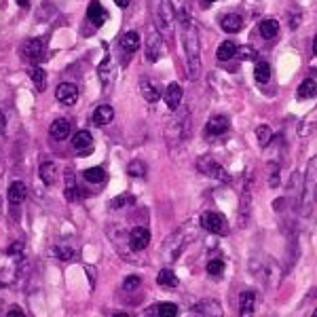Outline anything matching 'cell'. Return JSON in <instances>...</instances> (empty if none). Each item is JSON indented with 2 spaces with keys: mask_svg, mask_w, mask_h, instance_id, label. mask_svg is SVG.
I'll use <instances>...</instances> for the list:
<instances>
[{
  "mask_svg": "<svg viewBox=\"0 0 317 317\" xmlns=\"http://www.w3.org/2000/svg\"><path fill=\"white\" fill-rule=\"evenodd\" d=\"M184 26V51H186V68L190 80H197L201 74V36L199 28L188 13L182 15Z\"/></svg>",
  "mask_w": 317,
  "mask_h": 317,
  "instance_id": "1",
  "label": "cell"
},
{
  "mask_svg": "<svg viewBox=\"0 0 317 317\" xmlns=\"http://www.w3.org/2000/svg\"><path fill=\"white\" fill-rule=\"evenodd\" d=\"M317 203V155L309 161L300 188V216L309 218Z\"/></svg>",
  "mask_w": 317,
  "mask_h": 317,
  "instance_id": "2",
  "label": "cell"
},
{
  "mask_svg": "<svg viewBox=\"0 0 317 317\" xmlns=\"http://www.w3.org/2000/svg\"><path fill=\"white\" fill-rule=\"evenodd\" d=\"M192 239H195V229H192L190 224H184V227H180L176 233L169 235L165 239V243H163V248H161V258L165 262L178 260Z\"/></svg>",
  "mask_w": 317,
  "mask_h": 317,
  "instance_id": "3",
  "label": "cell"
},
{
  "mask_svg": "<svg viewBox=\"0 0 317 317\" xmlns=\"http://www.w3.org/2000/svg\"><path fill=\"white\" fill-rule=\"evenodd\" d=\"M155 19H157V30L163 34H173V24H176V15H173V7L169 0H157L155 7Z\"/></svg>",
  "mask_w": 317,
  "mask_h": 317,
  "instance_id": "4",
  "label": "cell"
},
{
  "mask_svg": "<svg viewBox=\"0 0 317 317\" xmlns=\"http://www.w3.org/2000/svg\"><path fill=\"white\" fill-rule=\"evenodd\" d=\"M250 218H252V178L248 176L241 190V199H239V227L248 229Z\"/></svg>",
  "mask_w": 317,
  "mask_h": 317,
  "instance_id": "5",
  "label": "cell"
},
{
  "mask_svg": "<svg viewBox=\"0 0 317 317\" xmlns=\"http://www.w3.org/2000/svg\"><path fill=\"white\" fill-rule=\"evenodd\" d=\"M201 227L214 235H229V222L218 212H205L201 216Z\"/></svg>",
  "mask_w": 317,
  "mask_h": 317,
  "instance_id": "6",
  "label": "cell"
},
{
  "mask_svg": "<svg viewBox=\"0 0 317 317\" xmlns=\"http://www.w3.org/2000/svg\"><path fill=\"white\" fill-rule=\"evenodd\" d=\"M161 51H163L161 34H159V30L152 26V28H148V34H146V59L155 64V61H159V57H161Z\"/></svg>",
  "mask_w": 317,
  "mask_h": 317,
  "instance_id": "7",
  "label": "cell"
},
{
  "mask_svg": "<svg viewBox=\"0 0 317 317\" xmlns=\"http://www.w3.org/2000/svg\"><path fill=\"white\" fill-rule=\"evenodd\" d=\"M197 167L203 176H209V178H216V180H229V173L224 171V167H220L212 157H201L197 161Z\"/></svg>",
  "mask_w": 317,
  "mask_h": 317,
  "instance_id": "8",
  "label": "cell"
},
{
  "mask_svg": "<svg viewBox=\"0 0 317 317\" xmlns=\"http://www.w3.org/2000/svg\"><path fill=\"white\" fill-rule=\"evenodd\" d=\"M24 57L28 61H32V64L36 66L38 61H43L45 59V40H40V38H30L26 40V45H24Z\"/></svg>",
  "mask_w": 317,
  "mask_h": 317,
  "instance_id": "9",
  "label": "cell"
},
{
  "mask_svg": "<svg viewBox=\"0 0 317 317\" xmlns=\"http://www.w3.org/2000/svg\"><path fill=\"white\" fill-rule=\"evenodd\" d=\"M192 311H195L197 317H222V306L214 298L199 300L195 306H192Z\"/></svg>",
  "mask_w": 317,
  "mask_h": 317,
  "instance_id": "10",
  "label": "cell"
},
{
  "mask_svg": "<svg viewBox=\"0 0 317 317\" xmlns=\"http://www.w3.org/2000/svg\"><path fill=\"white\" fill-rule=\"evenodd\" d=\"M55 97H57L59 104H64V106H74L76 99H78V89H76V85H72V83H61V85H57V89H55Z\"/></svg>",
  "mask_w": 317,
  "mask_h": 317,
  "instance_id": "11",
  "label": "cell"
},
{
  "mask_svg": "<svg viewBox=\"0 0 317 317\" xmlns=\"http://www.w3.org/2000/svg\"><path fill=\"white\" fill-rule=\"evenodd\" d=\"M148 243H150V231H148L146 227H136L134 231H131V235H129V245H131V250H134V252L146 250Z\"/></svg>",
  "mask_w": 317,
  "mask_h": 317,
  "instance_id": "12",
  "label": "cell"
},
{
  "mask_svg": "<svg viewBox=\"0 0 317 317\" xmlns=\"http://www.w3.org/2000/svg\"><path fill=\"white\" fill-rule=\"evenodd\" d=\"M140 91H142V97H144L146 101H150V104L159 101L161 95H163L161 85L157 83V80H150V78H142L140 80Z\"/></svg>",
  "mask_w": 317,
  "mask_h": 317,
  "instance_id": "13",
  "label": "cell"
},
{
  "mask_svg": "<svg viewBox=\"0 0 317 317\" xmlns=\"http://www.w3.org/2000/svg\"><path fill=\"white\" fill-rule=\"evenodd\" d=\"M254 311H256V294L252 290H243L239 294V315L254 317Z\"/></svg>",
  "mask_w": 317,
  "mask_h": 317,
  "instance_id": "14",
  "label": "cell"
},
{
  "mask_svg": "<svg viewBox=\"0 0 317 317\" xmlns=\"http://www.w3.org/2000/svg\"><path fill=\"white\" fill-rule=\"evenodd\" d=\"M163 95H165V104H167V108L171 110V112H176L178 110V106H180V101H182V87L178 85V83H169L167 87H165V91H163Z\"/></svg>",
  "mask_w": 317,
  "mask_h": 317,
  "instance_id": "15",
  "label": "cell"
},
{
  "mask_svg": "<svg viewBox=\"0 0 317 317\" xmlns=\"http://www.w3.org/2000/svg\"><path fill=\"white\" fill-rule=\"evenodd\" d=\"M231 127V121L227 117H222V115H216V117H212L207 121V125H205V131H207V136H222V134H227Z\"/></svg>",
  "mask_w": 317,
  "mask_h": 317,
  "instance_id": "16",
  "label": "cell"
},
{
  "mask_svg": "<svg viewBox=\"0 0 317 317\" xmlns=\"http://www.w3.org/2000/svg\"><path fill=\"white\" fill-rule=\"evenodd\" d=\"M87 19L93 26H101L108 19L106 9L99 5V0H91V3H89V7H87Z\"/></svg>",
  "mask_w": 317,
  "mask_h": 317,
  "instance_id": "17",
  "label": "cell"
},
{
  "mask_svg": "<svg viewBox=\"0 0 317 317\" xmlns=\"http://www.w3.org/2000/svg\"><path fill=\"white\" fill-rule=\"evenodd\" d=\"M180 309L173 302H159L148 309V317H178Z\"/></svg>",
  "mask_w": 317,
  "mask_h": 317,
  "instance_id": "18",
  "label": "cell"
},
{
  "mask_svg": "<svg viewBox=\"0 0 317 317\" xmlns=\"http://www.w3.org/2000/svg\"><path fill=\"white\" fill-rule=\"evenodd\" d=\"M91 146H93V138H91L89 131H87V129L76 131L74 138H72V148H74L76 152H89Z\"/></svg>",
  "mask_w": 317,
  "mask_h": 317,
  "instance_id": "19",
  "label": "cell"
},
{
  "mask_svg": "<svg viewBox=\"0 0 317 317\" xmlns=\"http://www.w3.org/2000/svg\"><path fill=\"white\" fill-rule=\"evenodd\" d=\"M28 195V188H26V184L24 182H11V186H9V201H11V205H19V203H24Z\"/></svg>",
  "mask_w": 317,
  "mask_h": 317,
  "instance_id": "20",
  "label": "cell"
},
{
  "mask_svg": "<svg viewBox=\"0 0 317 317\" xmlns=\"http://www.w3.org/2000/svg\"><path fill=\"white\" fill-rule=\"evenodd\" d=\"M112 119H115V110H112V106H108V104L97 106L95 112H93V123H95L97 127L108 125V123H110Z\"/></svg>",
  "mask_w": 317,
  "mask_h": 317,
  "instance_id": "21",
  "label": "cell"
},
{
  "mask_svg": "<svg viewBox=\"0 0 317 317\" xmlns=\"http://www.w3.org/2000/svg\"><path fill=\"white\" fill-rule=\"evenodd\" d=\"M222 30L224 32H229V34H235V32H239V30L243 28V17L237 15V13H229V15H224L222 17Z\"/></svg>",
  "mask_w": 317,
  "mask_h": 317,
  "instance_id": "22",
  "label": "cell"
},
{
  "mask_svg": "<svg viewBox=\"0 0 317 317\" xmlns=\"http://www.w3.org/2000/svg\"><path fill=\"white\" fill-rule=\"evenodd\" d=\"M142 45V40H140V34L136 32V30H129V32L123 34L121 38V47L127 51V53H136V51L140 49Z\"/></svg>",
  "mask_w": 317,
  "mask_h": 317,
  "instance_id": "23",
  "label": "cell"
},
{
  "mask_svg": "<svg viewBox=\"0 0 317 317\" xmlns=\"http://www.w3.org/2000/svg\"><path fill=\"white\" fill-rule=\"evenodd\" d=\"M70 129H72V125H70L68 119H55L53 125H51V136H53L55 140H66Z\"/></svg>",
  "mask_w": 317,
  "mask_h": 317,
  "instance_id": "24",
  "label": "cell"
},
{
  "mask_svg": "<svg viewBox=\"0 0 317 317\" xmlns=\"http://www.w3.org/2000/svg\"><path fill=\"white\" fill-rule=\"evenodd\" d=\"M258 30H260V36L262 38L271 40V38H275V36L279 34V22H277V19H262Z\"/></svg>",
  "mask_w": 317,
  "mask_h": 317,
  "instance_id": "25",
  "label": "cell"
},
{
  "mask_svg": "<svg viewBox=\"0 0 317 317\" xmlns=\"http://www.w3.org/2000/svg\"><path fill=\"white\" fill-rule=\"evenodd\" d=\"M317 95V83L313 78H304L300 87H298V93H296V97L298 99H313Z\"/></svg>",
  "mask_w": 317,
  "mask_h": 317,
  "instance_id": "26",
  "label": "cell"
},
{
  "mask_svg": "<svg viewBox=\"0 0 317 317\" xmlns=\"http://www.w3.org/2000/svg\"><path fill=\"white\" fill-rule=\"evenodd\" d=\"M157 283L163 285V288H176V285L180 283V279L176 277V273H173L171 269H161L159 275H157Z\"/></svg>",
  "mask_w": 317,
  "mask_h": 317,
  "instance_id": "27",
  "label": "cell"
},
{
  "mask_svg": "<svg viewBox=\"0 0 317 317\" xmlns=\"http://www.w3.org/2000/svg\"><path fill=\"white\" fill-rule=\"evenodd\" d=\"M235 55H237V45H235L233 40H224V43H220V47L216 51V57L220 61H229Z\"/></svg>",
  "mask_w": 317,
  "mask_h": 317,
  "instance_id": "28",
  "label": "cell"
},
{
  "mask_svg": "<svg viewBox=\"0 0 317 317\" xmlns=\"http://www.w3.org/2000/svg\"><path fill=\"white\" fill-rule=\"evenodd\" d=\"M30 80L34 83L36 91H45V87H47V74H45L43 68H38V66L30 68Z\"/></svg>",
  "mask_w": 317,
  "mask_h": 317,
  "instance_id": "29",
  "label": "cell"
},
{
  "mask_svg": "<svg viewBox=\"0 0 317 317\" xmlns=\"http://www.w3.org/2000/svg\"><path fill=\"white\" fill-rule=\"evenodd\" d=\"M254 76H256V80H258L260 85L269 83V80H271V64H269V61L260 59L258 64H256V70H254Z\"/></svg>",
  "mask_w": 317,
  "mask_h": 317,
  "instance_id": "30",
  "label": "cell"
},
{
  "mask_svg": "<svg viewBox=\"0 0 317 317\" xmlns=\"http://www.w3.org/2000/svg\"><path fill=\"white\" fill-rule=\"evenodd\" d=\"M55 176H57V167L55 163H43L40 165V180H43L45 184H53L55 182Z\"/></svg>",
  "mask_w": 317,
  "mask_h": 317,
  "instance_id": "31",
  "label": "cell"
},
{
  "mask_svg": "<svg viewBox=\"0 0 317 317\" xmlns=\"http://www.w3.org/2000/svg\"><path fill=\"white\" fill-rule=\"evenodd\" d=\"M127 205H136V197L129 195V192H123V195H119L117 199L110 201V207L112 209H123V207H127Z\"/></svg>",
  "mask_w": 317,
  "mask_h": 317,
  "instance_id": "32",
  "label": "cell"
},
{
  "mask_svg": "<svg viewBox=\"0 0 317 317\" xmlns=\"http://www.w3.org/2000/svg\"><path fill=\"white\" fill-rule=\"evenodd\" d=\"M83 176H85V180L91 182V184H99V182L106 180V171L101 169V167H89V169H85Z\"/></svg>",
  "mask_w": 317,
  "mask_h": 317,
  "instance_id": "33",
  "label": "cell"
},
{
  "mask_svg": "<svg viewBox=\"0 0 317 317\" xmlns=\"http://www.w3.org/2000/svg\"><path fill=\"white\" fill-rule=\"evenodd\" d=\"M256 138H258V142H260V146L267 148V146L271 144V140H273L271 125H258V127H256Z\"/></svg>",
  "mask_w": 317,
  "mask_h": 317,
  "instance_id": "34",
  "label": "cell"
},
{
  "mask_svg": "<svg viewBox=\"0 0 317 317\" xmlns=\"http://www.w3.org/2000/svg\"><path fill=\"white\" fill-rule=\"evenodd\" d=\"M127 173L131 178H144L146 176V165L140 159H136V161H131L127 165Z\"/></svg>",
  "mask_w": 317,
  "mask_h": 317,
  "instance_id": "35",
  "label": "cell"
},
{
  "mask_svg": "<svg viewBox=\"0 0 317 317\" xmlns=\"http://www.w3.org/2000/svg\"><path fill=\"white\" fill-rule=\"evenodd\" d=\"M237 57L243 61H254V59H258V51L250 45H243V47H237Z\"/></svg>",
  "mask_w": 317,
  "mask_h": 317,
  "instance_id": "36",
  "label": "cell"
},
{
  "mask_svg": "<svg viewBox=\"0 0 317 317\" xmlns=\"http://www.w3.org/2000/svg\"><path fill=\"white\" fill-rule=\"evenodd\" d=\"M55 256H57L59 260L68 262V260L74 258V250L70 248V245H57V248H55Z\"/></svg>",
  "mask_w": 317,
  "mask_h": 317,
  "instance_id": "37",
  "label": "cell"
},
{
  "mask_svg": "<svg viewBox=\"0 0 317 317\" xmlns=\"http://www.w3.org/2000/svg\"><path fill=\"white\" fill-rule=\"evenodd\" d=\"M207 273L209 275H214V277H218V275H222V271H224V260H220V258H212L209 262H207Z\"/></svg>",
  "mask_w": 317,
  "mask_h": 317,
  "instance_id": "38",
  "label": "cell"
},
{
  "mask_svg": "<svg viewBox=\"0 0 317 317\" xmlns=\"http://www.w3.org/2000/svg\"><path fill=\"white\" fill-rule=\"evenodd\" d=\"M140 283H142V279L138 277V275H129V277H125V281H123V290H125V292H134V290L140 288Z\"/></svg>",
  "mask_w": 317,
  "mask_h": 317,
  "instance_id": "39",
  "label": "cell"
},
{
  "mask_svg": "<svg viewBox=\"0 0 317 317\" xmlns=\"http://www.w3.org/2000/svg\"><path fill=\"white\" fill-rule=\"evenodd\" d=\"M64 195H66L68 201H78V199H80V192H78V188H76V184H66Z\"/></svg>",
  "mask_w": 317,
  "mask_h": 317,
  "instance_id": "40",
  "label": "cell"
},
{
  "mask_svg": "<svg viewBox=\"0 0 317 317\" xmlns=\"http://www.w3.org/2000/svg\"><path fill=\"white\" fill-rule=\"evenodd\" d=\"M269 184H271V188H277L279 186V167L275 165H271V176H269Z\"/></svg>",
  "mask_w": 317,
  "mask_h": 317,
  "instance_id": "41",
  "label": "cell"
},
{
  "mask_svg": "<svg viewBox=\"0 0 317 317\" xmlns=\"http://www.w3.org/2000/svg\"><path fill=\"white\" fill-rule=\"evenodd\" d=\"M11 256H15V254H22L24 252V243L22 241H13L11 245H9V250H7Z\"/></svg>",
  "mask_w": 317,
  "mask_h": 317,
  "instance_id": "42",
  "label": "cell"
},
{
  "mask_svg": "<svg viewBox=\"0 0 317 317\" xmlns=\"http://www.w3.org/2000/svg\"><path fill=\"white\" fill-rule=\"evenodd\" d=\"M7 317H26V313H24L22 309H19V306H13V309L7 313Z\"/></svg>",
  "mask_w": 317,
  "mask_h": 317,
  "instance_id": "43",
  "label": "cell"
},
{
  "mask_svg": "<svg viewBox=\"0 0 317 317\" xmlns=\"http://www.w3.org/2000/svg\"><path fill=\"white\" fill-rule=\"evenodd\" d=\"M85 271L89 273V281H91V285H95V269H93V267H85Z\"/></svg>",
  "mask_w": 317,
  "mask_h": 317,
  "instance_id": "44",
  "label": "cell"
},
{
  "mask_svg": "<svg viewBox=\"0 0 317 317\" xmlns=\"http://www.w3.org/2000/svg\"><path fill=\"white\" fill-rule=\"evenodd\" d=\"M115 3L121 7V9H127L129 7V3H131V0H115Z\"/></svg>",
  "mask_w": 317,
  "mask_h": 317,
  "instance_id": "45",
  "label": "cell"
},
{
  "mask_svg": "<svg viewBox=\"0 0 317 317\" xmlns=\"http://www.w3.org/2000/svg\"><path fill=\"white\" fill-rule=\"evenodd\" d=\"M5 131V115H3V110H0V134Z\"/></svg>",
  "mask_w": 317,
  "mask_h": 317,
  "instance_id": "46",
  "label": "cell"
},
{
  "mask_svg": "<svg viewBox=\"0 0 317 317\" xmlns=\"http://www.w3.org/2000/svg\"><path fill=\"white\" fill-rule=\"evenodd\" d=\"M19 7H30V0H15Z\"/></svg>",
  "mask_w": 317,
  "mask_h": 317,
  "instance_id": "47",
  "label": "cell"
},
{
  "mask_svg": "<svg viewBox=\"0 0 317 317\" xmlns=\"http://www.w3.org/2000/svg\"><path fill=\"white\" fill-rule=\"evenodd\" d=\"M313 53H315V55H317V36H315V38H313Z\"/></svg>",
  "mask_w": 317,
  "mask_h": 317,
  "instance_id": "48",
  "label": "cell"
},
{
  "mask_svg": "<svg viewBox=\"0 0 317 317\" xmlns=\"http://www.w3.org/2000/svg\"><path fill=\"white\" fill-rule=\"evenodd\" d=\"M112 317H129V315H127V313H115Z\"/></svg>",
  "mask_w": 317,
  "mask_h": 317,
  "instance_id": "49",
  "label": "cell"
},
{
  "mask_svg": "<svg viewBox=\"0 0 317 317\" xmlns=\"http://www.w3.org/2000/svg\"><path fill=\"white\" fill-rule=\"evenodd\" d=\"M203 5H212V3H216V0H201Z\"/></svg>",
  "mask_w": 317,
  "mask_h": 317,
  "instance_id": "50",
  "label": "cell"
},
{
  "mask_svg": "<svg viewBox=\"0 0 317 317\" xmlns=\"http://www.w3.org/2000/svg\"><path fill=\"white\" fill-rule=\"evenodd\" d=\"M311 317H317V309H315V311H313V315H311Z\"/></svg>",
  "mask_w": 317,
  "mask_h": 317,
  "instance_id": "51",
  "label": "cell"
}]
</instances>
